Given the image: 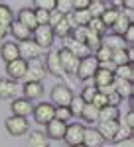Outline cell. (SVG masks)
<instances>
[{
	"label": "cell",
	"instance_id": "6da1fadb",
	"mask_svg": "<svg viewBox=\"0 0 134 147\" xmlns=\"http://www.w3.org/2000/svg\"><path fill=\"white\" fill-rule=\"evenodd\" d=\"M32 39L40 49H49L51 43H53V39H55L53 37V30L49 26H38L32 32Z\"/></svg>",
	"mask_w": 134,
	"mask_h": 147
},
{
	"label": "cell",
	"instance_id": "7a4b0ae2",
	"mask_svg": "<svg viewBox=\"0 0 134 147\" xmlns=\"http://www.w3.org/2000/svg\"><path fill=\"white\" fill-rule=\"evenodd\" d=\"M57 57H59V63H61L63 75H77L79 59L73 55V53H69L65 47H61V49H57Z\"/></svg>",
	"mask_w": 134,
	"mask_h": 147
},
{
	"label": "cell",
	"instance_id": "3957f363",
	"mask_svg": "<svg viewBox=\"0 0 134 147\" xmlns=\"http://www.w3.org/2000/svg\"><path fill=\"white\" fill-rule=\"evenodd\" d=\"M73 98V92L67 84H55L51 88V104L53 106H61V108H67L69 102Z\"/></svg>",
	"mask_w": 134,
	"mask_h": 147
},
{
	"label": "cell",
	"instance_id": "277c9868",
	"mask_svg": "<svg viewBox=\"0 0 134 147\" xmlns=\"http://www.w3.org/2000/svg\"><path fill=\"white\" fill-rule=\"evenodd\" d=\"M34 118L40 125H47L53 120V114H55V106L51 102H42L38 106H34Z\"/></svg>",
	"mask_w": 134,
	"mask_h": 147
},
{
	"label": "cell",
	"instance_id": "5b68a950",
	"mask_svg": "<svg viewBox=\"0 0 134 147\" xmlns=\"http://www.w3.org/2000/svg\"><path fill=\"white\" fill-rule=\"evenodd\" d=\"M97 69H99V63H97V59H95L93 55L81 59V61H79V67H77V79L79 80L93 79L95 73H97Z\"/></svg>",
	"mask_w": 134,
	"mask_h": 147
},
{
	"label": "cell",
	"instance_id": "8992f818",
	"mask_svg": "<svg viewBox=\"0 0 134 147\" xmlns=\"http://www.w3.org/2000/svg\"><path fill=\"white\" fill-rule=\"evenodd\" d=\"M83 136H85V125L81 124H69L65 129V136H63V141H65L69 147H77L83 143Z\"/></svg>",
	"mask_w": 134,
	"mask_h": 147
},
{
	"label": "cell",
	"instance_id": "52a82bcc",
	"mask_svg": "<svg viewBox=\"0 0 134 147\" xmlns=\"http://www.w3.org/2000/svg\"><path fill=\"white\" fill-rule=\"evenodd\" d=\"M4 125H6V131H8L10 136H14V137L24 136V134H28V129H30L28 120H26V118H18V116L8 118V120L4 122Z\"/></svg>",
	"mask_w": 134,
	"mask_h": 147
},
{
	"label": "cell",
	"instance_id": "ba28073f",
	"mask_svg": "<svg viewBox=\"0 0 134 147\" xmlns=\"http://www.w3.org/2000/svg\"><path fill=\"white\" fill-rule=\"evenodd\" d=\"M26 71H28V61H24V59H16L12 63H6V75L14 82L24 79L26 77Z\"/></svg>",
	"mask_w": 134,
	"mask_h": 147
},
{
	"label": "cell",
	"instance_id": "9c48e42d",
	"mask_svg": "<svg viewBox=\"0 0 134 147\" xmlns=\"http://www.w3.org/2000/svg\"><path fill=\"white\" fill-rule=\"evenodd\" d=\"M112 71H114L112 65H103V67L97 69V73H95V77H93L97 88L107 86V84H112V80H114V73H112Z\"/></svg>",
	"mask_w": 134,
	"mask_h": 147
},
{
	"label": "cell",
	"instance_id": "30bf717a",
	"mask_svg": "<svg viewBox=\"0 0 134 147\" xmlns=\"http://www.w3.org/2000/svg\"><path fill=\"white\" fill-rule=\"evenodd\" d=\"M26 82H42L45 79V67L40 61H32L28 63V71H26Z\"/></svg>",
	"mask_w": 134,
	"mask_h": 147
},
{
	"label": "cell",
	"instance_id": "8fae6325",
	"mask_svg": "<svg viewBox=\"0 0 134 147\" xmlns=\"http://www.w3.org/2000/svg\"><path fill=\"white\" fill-rule=\"evenodd\" d=\"M65 129H67V124L65 122H59V120H51L49 124L45 125V137L49 139H55V141H61L63 136H65Z\"/></svg>",
	"mask_w": 134,
	"mask_h": 147
},
{
	"label": "cell",
	"instance_id": "7c38bea8",
	"mask_svg": "<svg viewBox=\"0 0 134 147\" xmlns=\"http://www.w3.org/2000/svg\"><path fill=\"white\" fill-rule=\"evenodd\" d=\"M18 49H20V59H24V61H28V59L36 61L40 57V53H42V49L34 43V39H28V41L18 43Z\"/></svg>",
	"mask_w": 134,
	"mask_h": 147
},
{
	"label": "cell",
	"instance_id": "4fadbf2b",
	"mask_svg": "<svg viewBox=\"0 0 134 147\" xmlns=\"http://www.w3.org/2000/svg\"><path fill=\"white\" fill-rule=\"evenodd\" d=\"M10 108H12V116H18V118H28L34 112V104L26 98H14Z\"/></svg>",
	"mask_w": 134,
	"mask_h": 147
},
{
	"label": "cell",
	"instance_id": "5bb4252c",
	"mask_svg": "<svg viewBox=\"0 0 134 147\" xmlns=\"http://www.w3.org/2000/svg\"><path fill=\"white\" fill-rule=\"evenodd\" d=\"M132 49L130 47H124V49H116L112 51L111 57V65L114 67H120V65H132Z\"/></svg>",
	"mask_w": 134,
	"mask_h": 147
},
{
	"label": "cell",
	"instance_id": "9a60e30c",
	"mask_svg": "<svg viewBox=\"0 0 134 147\" xmlns=\"http://www.w3.org/2000/svg\"><path fill=\"white\" fill-rule=\"evenodd\" d=\"M18 24H22L24 28H28L30 32H34L38 28V22H36V10L34 8H22L18 12Z\"/></svg>",
	"mask_w": 134,
	"mask_h": 147
},
{
	"label": "cell",
	"instance_id": "2e32d148",
	"mask_svg": "<svg viewBox=\"0 0 134 147\" xmlns=\"http://www.w3.org/2000/svg\"><path fill=\"white\" fill-rule=\"evenodd\" d=\"M65 49L69 51V53H73L79 61L85 59V57H89V55H93L89 49H87L85 43H79V41H75V39H71V37H67V39H65Z\"/></svg>",
	"mask_w": 134,
	"mask_h": 147
},
{
	"label": "cell",
	"instance_id": "e0dca14e",
	"mask_svg": "<svg viewBox=\"0 0 134 147\" xmlns=\"http://www.w3.org/2000/svg\"><path fill=\"white\" fill-rule=\"evenodd\" d=\"M83 145L85 147H103L105 139L95 127H85V136H83Z\"/></svg>",
	"mask_w": 134,
	"mask_h": 147
},
{
	"label": "cell",
	"instance_id": "ac0fdd59",
	"mask_svg": "<svg viewBox=\"0 0 134 147\" xmlns=\"http://www.w3.org/2000/svg\"><path fill=\"white\" fill-rule=\"evenodd\" d=\"M0 57L6 61V63H12V61H16V59H20V49H18V43H14V41H6L2 49H0Z\"/></svg>",
	"mask_w": 134,
	"mask_h": 147
},
{
	"label": "cell",
	"instance_id": "d6986e66",
	"mask_svg": "<svg viewBox=\"0 0 134 147\" xmlns=\"http://www.w3.org/2000/svg\"><path fill=\"white\" fill-rule=\"evenodd\" d=\"M95 129L103 136L105 141H112V137H114L116 129H118V120H114V122H99V127H95Z\"/></svg>",
	"mask_w": 134,
	"mask_h": 147
},
{
	"label": "cell",
	"instance_id": "ffe728a7",
	"mask_svg": "<svg viewBox=\"0 0 134 147\" xmlns=\"http://www.w3.org/2000/svg\"><path fill=\"white\" fill-rule=\"evenodd\" d=\"M112 84H114V92H116L122 100H124V98H132V92H134L132 82L122 80V79H114V80H112Z\"/></svg>",
	"mask_w": 134,
	"mask_h": 147
},
{
	"label": "cell",
	"instance_id": "44dd1931",
	"mask_svg": "<svg viewBox=\"0 0 134 147\" xmlns=\"http://www.w3.org/2000/svg\"><path fill=\"white\" fill-rule=\"evenodd\" d=\"M44 94V86L42 82H26L24 84V98L26 100H38L40 96Z\"/></svg>",
	"mask_w": 134,
	"mask_h": 147
},
{
	"label": "cell",
	"instance_id": "7402d4cb",
	"mask_svg": "<svg viewBox=\"0 0 134 147\" xmlns=\"http://www.w3.org/2000/svg\"><path fill=\"white\" fill-rule=\"evenodd\" d=\"M44 67H47V71H49L51 75H55V77H61V75H63V71H61V63H59V57H57V51L47 53Z\"/></svg>",
	"mask_w": 134,
	"mask_h": 147
},
{
	"label": "cell",
	"instance_id": "603a6c76",
	"mask_svg": "<svg viewBox=\"0 0 134 147\" xmlns=\"http://www.w3.org/2000/svg\"><path fill=\"white\" fill-rule=\"evenodd\" d=\"M8 32H10V34L14 35V39H18L20 43H22V41H28V39H32V32H30L28 28H24L22 24H18V22H12Z\"/></svg>",
	"mask_w": 134,
	"mask_h": 147
},
{
	"label": "cell",
	"instance_id": "cb8c5ba5",
	"mask_svg": "<svg viewBox=\"0 0 134 147\" xmlns=\"http://www.w3.org/2000/svg\"><path fill=\"white\" fill-rule=\"evenodd\" d=\"M16 90H18V84L10 79H0V98L8 100V98H14L16 96Z\"/></svg>",
	"mask_w": 134,
	"mask_h": 147
},
{
	"label": "cell",
	"instance_id": "d4e9b609",
	"mask_svg": "<svg viewBox=\"0 0 134 147\" xmlns=\"http://www.w3.org/2000/svg\"><path fill=\"white\" fill-rule=\"evenodd\" d=\"M118 14H120V10L118 8H111V6H107L105 8V12L100 14V22L105 24V28L109 30V28H112V24L116 22V18H118Z\"/></svg>",
	"mask_w": 134,
	"mask_h": 147
},
{
	"label": "cell",
	"instance_id": "484cf974",
	"mask_svg": "<svg viewBox=\"0 0 134 147\" xmlns=\"http://www.w3.org/2000/svg\"><path fill=\"white\" fill-rule=\"evenodd\" d=\"M120 118V110L116 106H105L103 110H99V122H114Z\"/></svg>",
	"mask_w": 134,
	"mask_h": 147
},
{
	"label": "cell",
	"instance_id": "4316f807",
	"mask_svg": "<svg viewBox=\"0 0 134 147\" xmlns=\"http://www.w3.org/2000/svg\"><path fill=\"white\" fill-rule=\"evenodd\" d=\"M130 26H132V22H128V18H126L122 12H120V14H118V18H116V22L112 24V34H114V35H120V37H122L124 32H126Z\"/></svg>",
	"mask_w": 134,
	"mask_h": 147
},
{
	"label": "cell",
	"instance_id": "83f0119b",
	"mask_svg": "<svg viewBox=\"0 0 134 147\" xmlns=\"http://www.w3.org/2000/svg\"><path fill=\"white\" fill-rule=\"evenodd\" d=\"M51 30H53V37H61V39H67V37L71 35V32H73L71 26H69V22L65 20V16H63V20L57 24V26H53Z\"/></svg>",
	"mask_w": 134,
	"mask_h": 147
},
{
	"label": "cell",
	"instance_id": "f1b7e54d",
	"mask_svg": "<svg viewBox=\"0 0 134 147\" xmlns=\"http://www.w3.org/2000/svg\"><path fill=\"white\" fill-rule=\"evenodd\" d=\"M103 45L109 47L111 51H116V49H124L126 47V43H124V39L120 37V35H109V37H103Z\"/></svg>",
	"mask_w": 134,
	"mask_h": 147
},
{
	"label": "cell",
	"instance_id": "f546056e",
	"mask_svg": "<svg viewBox=\"0 0 134 147\" xmlns=\"http://www.w3.org/2000/svg\"><path fill=\"white\" fill-rule=\"evenodd\" d=\"M114 79H122V80H128V82H132L134 79V69L132 65H120V67H114Z\"/></svg>",
	"mask_w": 134,
	"mask_h": 147
},
{
	"label": "cell",
	"instance_id": "4dcf8cb0",
	"mask_svg": "<svg viewBox=\"0 0 134 147\" xmlns=\"http://www.w3.org/2000/svg\"><path fill=\"white\" fill-rule=\"evenodd\" d=\"M95 59H97V63H99V67H103V65H111V57H112V51L109 49V47L100 45L97 51H95Z\"/></svg>",
	"mask_w": 134,
	"mask_h": 147
},
{
	"label": "cell",
	"instance_id": "1f68e13d",
	"mask_svg": "<svg viewBox=\"0 0 134 147\" xmlns=\"http://www.w3.org/2000/svg\"><path fill=\"white\" fill-rule=\"evenodd\" d=\"M28 147H49L45 134H42V131H32L30 137H28Z\"/></svg>",
	"mask_w": 134,
	"mask_h": 147
},
{
	"label": "cell",
	"instance_id": "d6a6232c",
	"mask_svg": "<svg viewBox=\"0 0 134 147\" xmlns=\"http://www.w3.org/2000/svg\"><path fill=\"white\" fill-rule=\"evenodd\" d=\"M85 45H87V49H89L91 53H95L97 49H99L100 45H103V37L97 34H93L91 30H87V37H85Z\"/></svg>",
	"mask_w": 134,
	"mask_h": 147
},
{
	"label": "cell",
	"instance_id": "836d02e7",
	"mask_svg": "<svg viewBox=\"0 0 134 147\" xmlns=\"http://www.w3.org/2000/svg\"><path fill=\"white\" fill-rule=\"evenodd\" d=\"M130 137H132V129H128V127L122 124V120L118 118V129H116V134L112 137V141H114V143H120V141H126V139H130Z\"/></svg>",
	"mask_w": 134,
	"mask_h": 147
},
{
	"label": "cell",
	"instance_id": "e575fe53",
	"mask_svg": "<svg viewBox=\"0 0 134 147\" xmlns=\"http://www.w3.org/2000/svg\"><path fill=\"white\" fill-rule=\"evenodd\" d=\"M81 118H83L87 124H95V122H99V110H97L93 104H85Z\"/></svg>",
	"mask_w": 134,
	"mask_h": 147
},
{
	"label": "cell",
	"instance_id": "d590c367",
	"mask_svg": "<svg viewBox=\"0 0 134 147\" xmlns=\"http://www.w3.org/2000/svg\"><path fill=\"white\" fill-rule=\"evenodd\" d=\"M67 108H69V114H71V118H73V116L81 118V114H83V108H85V102L81 100V96H73Z\"/></svg>",
	"mask_w": 134,
	"mask_h": 147
},
{
	"label": "cell",
	"instance_id": "8d00e7d4",
	"mask_svg": "<svg viewBox=\"0 0 134 147\" xmlns=\"http://www.w3.org/2000/svg\"><path fill=\"white\" fill-rule=\"evenodd\" d=\"M14 22V12L8 4H0V24H4V26H8L10 28V24Z\"/></svg>",
	"mask_w": 134,
	"mask_h": 147
},
{
	"label": "cell",
	"instance_id": "74e56055",
	"mask_svg": "<svg viewBox=\"0 0 134 147\" xmlns=\"http://www.w3.org/2000/svg\"><path fill=\"white\" fill-rule=\"evenodd\" d=\"M73 20H75V26H85L87 28V24L91 22V14L89 10H75L73 12Z\"/></svg>",
	"mask_w": 134,
	"mask_h": 147
},
{
	"label": "cell",
	"instance_id": "f35d334b",
	"mask_svg": "<svg viewBox=\"0 0 134 147\" xmlns=\"http://www.w3.org/2000/svg\"><path fill=\"white\" fill-rule=\"evenodd\" d=\"M87 30H91L93 34L100 35V37H103V35L107 34V28H105V24L100 22L99 18H91V22L87 24Z\"/></svg>",
	"mask_w": 134,
	"mask_h": 147
},
{
	"label": "cell",
	"instance_id": "ab89813d",
	"mask_svg": "<svg viewBox=\"0 0 134 147\" xmlns=\"http://www.w3.org/2000/svg\"><path fill=\"white\" fill-rule=\"evenodd\" d=\"M105 8H107V4H105V2L93 0V2L89 4V14H91V18H100V14L105 12Z\"/></svg>",
	"mask_w": 134,
	"mask_h": 147
},
{
	"label": "cell",
	"instance_id": "60d3db41",
	"mask_svg": "<svg viewBox=\"0 0 134 147\" xmlns=\"http://www.w3.org/2000/svg\"><path fill=\"white\" fill-rule=\"evenodd\" d=\"M55 10L61 16H67L73 12V4H71V0H55Z\"/></svg>",
	"mask_w": 134,
	"mask_h": 147
},
{
	"label": "cell",
	"instance_id": "b9f144b4",
	"mask_svg": "<svg viewBox=\"0 0 134 147\" xmlns=\"http://www.w3.org/2000/svg\"><path fill=\"white\" fill-rule=\"evenodd\" d=\"M34 6H36V10L51 12V10H55V0H36Z\"/></svg>",
	"mask_w": 134,
	"mask_h": 147
},
{
	"label": "cell",
	"instance_id": "7bdbcfd3",
	"mask_svg": "<svg viewBox=\"0 0 134 147\" xmlns=\"http://www.w3.org/2000/svg\"><path fill=\"white\" fill-rule=\"evenodd\" d=\"M91 104H93V106H95L97 110H103L105 106H109V98H107L105 94H100V92H97V94H95V98L91 100Z\"/></svg>",
	"mask_w": 134,
	"mask_h": 147
},
{
	"label": "cell",
	"instance_id": "ee69618b",
	"mask_svg": "<svg viewBox=\"0 0 134 147\" xmlns=\"http://www.w3.org/2000/svg\"><path fill=\"white\" fill-rule=\"evenodd\" d=\"M95 94H97V86H85L83 92H81V100L85 104H91V100L95 98Z\"/></svg>",
	"mask_w": 134,
	"mask_h": 147
},
{
	"label": "cell",
	"instance_id": "f6af8a7d",
	"mask_svg": "<svg viewBox=\"0 0 134 147\" xmlns=\"http://www.w3.org/2000/svg\"><path fill=\"white\" fill-rule=\"evenodd\" d=\"M53 118L59 120V122H65L71 118V114H69V108H61V106H55V114H53Z\"/></svg>",
	"mask_w": 134,
	"mask_h": 147
},
{
	"label": "cell",
	"instance_id": "bcb514c9",
	"mask_svg": "<svg viewBox=\"0 0 134 147\" xmlns=\"http://www.w3.org/2000/svg\"><path fill=\"white\" fill-rule=\"evenodd\" d=\"M36 22H38V26H47L49 24V12L36 10Z\"/></svg>",
	"mask_w": 134,
	"mask_h": 147
},
{
	"label": "cell",
	"instance_id": "7dc6e473",
	"mask_svg": "<svg viewBox=\"0 0 134 147\" xmlns=\"http://www.w3.org/2000/svg\"><path fill=\"white\" fill-rule=\"evenodd\" d=\"M71 4H73V12L75 10H89L91 0H71Z\"/></svg>",
	"mask_w": 134,
	"mask_h": 147
},
{
	"label": "cell",
	"instance_id": "c3c4849f",
	"mask_svg": "<svg viewBox=\"0 0 134 147\" xmlns=\"http://www.w3.org/2000/svg\"><path fill=\"white\" fill-rule=\"evenodd\" d=\"M61 20H63V16H61L57 10H51V12H49V24H47V26H49V28H53V26H57Z\"/></svg>",
	"mask_w": 134,
	"mask_h": 147
},
{
	"label": "cell",
	"instance_id": "681fc988",
	"mask_svg": "<svg viewBox=\"0 0 134 147\" xmlns=\"http://www.w3.org/2000/svg\"><path fill=\"white\" fill-rule=\"evenodd\" d=\"M120 120H122V124L126 125L128 129H134V114H132V110H130V112L126 114L124 118H120Z\"/></svg>",
	"mask_w": 134,
	"mask_h": 147
},
{
	"label": "cell",
	"instance_id": "f907efd6",
	"mask_svg": "<svg viewBox=\"0 0 134 147\" xmlns=\"http://www.w3.org/2000/svg\"><path fill=\"white\" fill-rule=\"evenodd\" d=\"M97 92L105 94V96H111V94H114V84H107V86H100V88H97Z\"/></svg>",
	"mask_w": 134,
	"mask_h": 147
},
{
	"label": "cell",
	"instance_id": "816d5d0a",
	"mask_svg": "<svg viewBox=\"0 0 134 147\" xmlns=\"http://www.w3.org/2000/svg\"><path fill=\"white\" fill-rule=\"evenodd\" d=\"M8 30H10L8 26H4V24H0V41H2V39L6 37V34H8Z\"/></svg>",
	"mask_w": 134,
	"mask_h": 147
},
{
	"label": "cell",
	"instance_id": "f5cc1de1",
	"mask_svg": "<svg viewBox=\"0 0 134 147\" xmlns=\"http://www.w3.org/2000/svg\"><path fill=\"white\" fill-rule=\"evenodd\" d=\"M122 6H126L128 10H132V8H134V2H132V0H126V2H122Z\"/></svg>",
	"mask_w": 134,
	"mask_h": 147
},
{
	"label": "cell",
	"instance_id": "db71d44e",
	"mask_svg": "<svg viewBox=\"0 0 134 147\" xmlns=\"http://www.w3.org/2000/svg\"><path fill=\"white\" fill-rule=\"evenodd\" d=\"M77 147H85V145H83V143H81V145H77Z\"/></svg>",
	"mask_w": 134,
	"mask_h": 147
}]
</instances>
